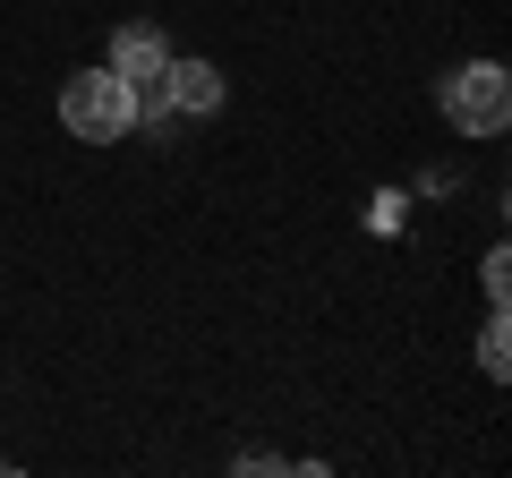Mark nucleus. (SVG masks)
Returning a JSON list of instances; mask_svg holds the SVG:
<instances>
[{
	"label": "nucleus",
	"mask_w": 512,
	"mask_h": 478,
	"mask_svg": "<svg viewBox=\"0 0 512 478\" xmlns=\"http://www.w3.org/2000/svg\"><path fill=\"white\" fill-rule=\"evenodd\" d=\"M478 291H487V308H504V299H512V257H504V248L478 257Z\"/></svg>",
	"instance_id": "obj_6"
},
{
	"label": "nucleus",
	"mask_w": 512,
	"mask_h": 478,
	"mask_svg": "<svg viewBox=\"0 0 512 478\" xmlns=\"http://www.w3.org/2000/svg\"><path fill=\"white\" fill-rule=\"evenodd\" d=\"M111 77H128L137 86V103H154V86H163V69H171V35L163 26H111V60H103Z\"/></svg>",
	"instance_id": "obj_4"
},
{
	"label": "nucleus",
	"mask_w": 512,
	"mask_h": 478,
	"mask_svg": "<svg viewBox=\"0 0 512 478\" xmlns=\"http://www.w3.org/2000/svg\"><path fill=\"white\" fill-rule=\"evenodd\" d=\"M436 111H444V129L453 137H504L512 129V77H504V60H461L453 77L436 86Z\"/></svg>",
	"instance_id": "obj_2"
},
{
	"label": "nucleus",
	"mask_w": 512,
	"mask_h": 478,
	"mask_svg": "<svg viewBox=\"0 0 512 478\" xmlns=\"http://www.w3.org/2000/svg\"><path fill=\"white\" fill-rule=\"evenodd\" d=\"M137 120H146V103H137L128 77H111V69H69L60 77V129L77 146H120Z\"/></svg>",
	"instance_id": "obj_1"
},
{
	"label": "nucleus",
	"mask_w": 512,
	"mask_h": 478,
	"mask_svg": "<svg viewBox=\"0 0 512 478\" xmlns=\"http://www.w3.org/2000/svg\"><path fill=\"white\" fill-rule=\"evenodd\" d=\"M222 94H231V86H222L214 60H180V52H171V69H163V86H154L146 111H154V120H214Z\"/></svg>",
	"instance_id": "obj_3"
},
{
	"label": "nucleus",
	"mask_w": 512,
	"mask_h": 478,
	"mask_svg": "<svg viewBox=\"0 0 512 478\" xmlns=\"http://www.w3.org/2000/svg\"><path fill=\"white\" fill-rule=\"evenodd\" d=\"M402 214H410V205H402V197H393V188H384V197H376V205H367V231H402Z\"/></svg>",
	"instance_id": "obj_7"
},
{
	"label": "nucleus",
	"mask_w": 512,
	"mask_h": 478,
	"mask_svg": "<svg viewBox=\"0 0 512 478\" xmlns=\"http://www.w3.org/2000/svg\"><path fill=\"white\" fill-rule=\"evenodd\" d=\"M478 368L512 376V325H504V308H487V325H478Z\"/></svg>",
	"instance_id": "obj_5"
}]
</instances>
